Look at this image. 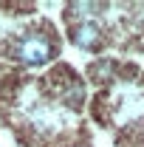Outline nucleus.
Masks as SVG:
<instances>
[{"mask_svg":"<svg viewBox=\"0 0 144 147\" xmlns=\"http://www.w3.org/2000/svg\"><path fill=\"white\" fill-rule=\"evenodd\" d=\"M11 51L23 65H42V62H48L54 57V45L42 31H31V34L20 37Z\"/></svg>","mask_w":144,"mask_h":147,"instance_id":"nucleus-1","label":"nucleus"},{"mask_svg":"<svg viewBox=\"0 0 144 147\" xmlns=\"http://www.w3.org/2000/svg\"><path fill=\"white\" fill-rule=\"evenodd\" d=\"M71 40L79 48H96L99 40H102V28H99V23H93V20H82L79 26H73Z\"/></svg>","mask_w":144,"mask_h":147,"instance_id":"nucleus-2","label":"nucleus"},{"mask_svg":"<svg viewBox=\"0 0 144 147\" xmlns=\"http://www.w3.org/2000/svg\"><path fill=\"white\" fill-rule=\"evenodd\" d=\"M71 9L76 11V14H99L105 6H102V3H73Z\"/></svg>","mask_w":144,"mask_h":147,"instance_id":"nucleus-3","label":"nucleus"},{"mask_svg":"<svg viewBox=\"0 0 144 147\" xmlns=\"http://www.w3.org/2000/svg\"><path fill=\"white\" fill-rule=\"evenodd\" d=\"M79 147H82V144H79Z\"/></svg>","mask_w":144,"mask_h":147,"instance_id":"nucleus-4","label":"nucleus"}]
</instances>
